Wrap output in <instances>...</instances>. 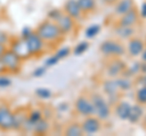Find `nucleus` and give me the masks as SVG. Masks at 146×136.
<instances>
[{
    "mask_svg": "<svg viewBox=\"0 0 146 136\" xmlns=\"http://www.w3.org/2000/svg\"><path fill=\"white\" fill-rule=\"evenodd\" d=\"M100 51L106 56H122L125 53V48L116 40H106L100 45Z\"/></svg>",
    "mask_w": 146,
    "mask_h": 136,
    "instance_id": "5",
    "label": "nucleus"
},
{
    "mask_svg": "<svg viewBox=\"0 0 146 136\" xmlns=\"http://www.w3.org/2000/svg\"><path fill=\"white\" fill-rule=\"evenodd\" d=\"M63 10H65L66 15L71 16L73 20H78L82 16V13H83L78 5V3H77V0H67Z\"/></svg>",
    "mask_w": 146,
    "mask_h": 136,
    "instance_id": "14",
    "label": "nucleus"
},
{
    "mask_svg": "<svg viewBox=\"0 0 146 136\" xmlns=\"http://www.w3.org/2000/svg\"><path fill=\"white\" fill-rule=\"evenodd\" d=\"M136 101L140 105H146V85H143L141 88L138 89L136 91Z\"/></svg>",
    "mask_w": 146,
    "mask_h": 136,
    "instance_id": "27",
    "label": "nucleus"
},
{
    "mask_svg": "<svg viewBox=\"0 0 146 136\" xmlns=\"http://www.w3.org/2000/svg\"><path fill=\"white\" fill-rule=\"evenodd\" d=\"M65 135L67 136H80L83 135V129L82 125L78 123H72L67 126V129L65 130Z\"/></svg>",
    "mask_w": 146,
    "mask_h": 136,
    "instance_id": "24",
    "label": "nucleus"
},
{
    "mask_svg": "<svg viewBox=\"0 0 146 136\" xmlns=\"http://www.w3.org/2000/svg\"><path fill=\"white\" fill-rule=\"evenodd\" d=\"M28 118V111L25 108H17L13 112V125H12V130L15 131H21L22 126H23L25 121Z\"/></svg>",
    "mask_w": 146,
    "mask_h": 136,
    "instance_id": "13",
    "label": "nucleus"
},
{
    "mask_svg": "<svg viewBox=\"0 0 146 136\" xmlns=\"http://www.w3.org/2000/svg\"><path fill=\"white\" fill-rule=\"evenodd\" d=\"M141 60H143V62H146V43H145V48H144V51L141 52Z\"/></svg>",
    "mask_w": 146,
    "mask_h": 136,
    "instance_id": "41",
    "label": "nucleus"
},
{
    "mask_svg": "<svg viewBox=\"0 0 146 136\" xmlns=\"http://www.w3.org/2000/svg\"><path fill=\"white\" fill-rule=\"evenodd\" d=\"M105 3H107V4H113V3H116L117 0H104Z\"/></svg>",
    "mask_w": 146,
    "mask_h": 136,
    "instance_id": "44",
    "label": "nucleus"
},
{
    "mask_svg": "<svg viewBox=\"0 0 146 136\" xmlns=\"http://www.w3.org/2000/svg\"><path fill=\"white\" fill-rule=\"evenodd\" d=\"M9 49H11L22 61L28 60L29 57H32L31 51L28 49V45L26 43V39L22 38V37L18 38V39H15V40H11L10 44H9Z\"/></svg>",
    "mask_w": 146,
    "mask_h": 136,
    "instance_id": "6",
    "label": "nucleus"
},
{
    "mask_svg": "<svg viewBox=\"0 0 146 136\" xmlns=\"http://www.w3.org/2000/svg\"><path fill=\"white\" fill-rule=\"evenodd\" d=\"M55 23L57 24L58 29L61 30L62 35L70 34L71 32L74 29V20H73L71 16L66 15V13H62V15L55 21Z\"/></svg>",
    "mask_w": 146,
    "mask_h": 136,
    "instance_id": "10",
    "label": "nucleus"
},
{
    "mask_svg": "<svg viewBox=\"0 0 146 136\" xmlns=\"http://www.w3.org/2000/svg\"><path fill=\"white\" fill-rule=\"evenodd\" d=\"M11 85V79L7 78L5 75H1L0 77V88H7Z\"/></svg>",
    "mask_w": 146,
    "mask_h": 136,
    "instance_id": "35",
    "label": "nucleus"
},
{
    "mask_svg": "<svg viewBox=\"0 0 146 136\" xmlns=\"http://www.w3.org/2000/svg\"><path fill=\"white\" fill-rule=\"evenodd\" d=\"M82 12H90L95 9V0H77Z\"/></svg>",
    "mask_w": 146,
    "mask_h": 136,
    "instance_id": "25",
    "label": "nucleus"
},
{
    "mask_svg": "<svg viewBox=\"0 0 146 136\" xmlns=\"http://www.w3.org/2000/svg\"><path fill=\"white\" fill-rule=\"evenodd\" d=\"M58 61H60V60H58V58H57L56 56L54 55V56L49 57L48 60L45 61V66H46V67H52V66H55V65H56V63H57Z\"/></svg>",
    "mask_w": 146,
    "mask_h": 136,
    "instance_id": "36",
    "label": "nucleus"
},
{
    "mask_svg": "<svg viewBox=\"0 0 146 136\" xmlns=\"http://www.w3.org/2000/svg\"><path fill=\"white\" fill-rule=\"evenodd\" d=\"M57 110L60 111V112H66V111L68 110V103H66V102L60 103V105H58V107H57Z\"/></svg>",
    "mask_w": 146,
    "mask_h": 136,
    "instance_id": "38",
    "label": "nucleus"
},
{
    "mask_svg": "<svg viewBox=\"0 0 146 136\" xmlns=\"http://www.w3.org/2000/svg\"><path fill=\"white\" fill-rule=\"evenodd\" d=\"M71 53V49L68 48V46H63L61 49H58L57 50V52L55 53V56H56L58 60H62V58H66L68 57V55Z\"/></svg>",
    "mask_w": 146,
    "mask_h": 136,
    "instance_id": "31",
    "label": "nucleus"
},
{
    "mask_svg": "<svg viewBox=\"0 0 146 136\" xmlns=\"http://www.w3.org/2000/svg\"><path fill=\"white\" fill-rule=\"evenodd\" d=\"M50 129V124L46 119L42 118L40 120H38L36 123L34 124V129H33V133L36 135H45L48 134V131Z\"/></svg>",
    "mask_w": 146,
    "mask_h": 136,
    "instance_id": "21",
    "label": "nucleus"
},
{
    "mask_svg": "<svg viewBox=\"0 0 146 136\" xmlns=\"http://www.w3.org/2000/svg\"><path fill=\"white\" fill-rule=\"evenodd\" d=\"M140 72L143 74H146V62H143L140 66Z\"/></svg>",
    "mask_w": 146,
    "mask_h": 136,
    "instance_id": "40",
    "label": "nucleus"
},
{
    "mask_svg": "<svg viewBox=\"0 0 146 136\" xmlns=\"http://www.w3.org/2000/svg\"><path fill=\"white\" fill-rule=\"evenodd\" d=\"M32 32H33V30H32V29L29 28V27H25V28L22 29L21 37H22V38H27V37H28V35L32 33Z\"/></svg>",
    "mask_w": 146,
    "mask_h": 136,
    "instance_id": "37",
    "label": "nucleus"
},
{
    "mask_svg": "<svg viewBox=\"0 0 146 136\" xmlns=\"http://www.w3.org/2000/svg\"><path fill=\"white\" fill-rule=\"evenodd\" d=\"M82 129H83V134L86 135H94L101 128V123L98 117H93V116H88L85 117V119L83 120V123L80 124Z\"/></svg>",
    "mask_w": 146,
    "mask_h": 136,
    "instance_id": "9",
    "label": "nucleus"
},
{
    "mask_svg": "<svg viewBox=\"0 0 146 136\" xmlns=\"http://www.w3.org/2000/svg\"><path fill=\"white\" fill-rule=\"evenodd\" d=\"M116 83H117V86L119 89V91H129V90L133 88V81L130 80V78L128 77H118L116 79Z\"/></svg>",
    "mask_w": 146,
    "mask_h": 136,
    "instance_id": "22",
    "label": "nucleus"
},
{
    "mask_svg": "<svg viewBox=\"0 0 146 136\" xmlns=\"http://www.w3.org/2000/svg\"><path fill=\"white\" fill-rule=\"evenodd\" d=\"M144 48H145V43L143 42L141 39L139 38H135V37H131L128 42V52H129L130 56H140L141 52L144 51Z\"/></svg>",
    "mask_w": 146,
    "mask_h": 136,
    "instance_id": "12",
    "label": "nucleus"
},
{
    "mask_svg": "<svg viewBox=\"0 0 146 136\" xmlns=\"http://www.w3.org/2000/svg\"><path fill=\"white\" fill-rule=\"evenodd\" d=\"M45 72H46V66H43V67H38L36 69H34V72L32 74H33V77H35V78H40V77H44Z\"/></svg>",
    "mask_w": 146,
    "mask_h": 136,
    "instance_id": "34",
    "label": "nucleus"
},
{
    "mask_svg": "<svg viewBox=\"0 0 146 136\" xmlns=\"http://www.w3.org/2000/svg\"><path fill=\"white\" fill-rule=\"evenodd\" d=\"M4 67H5L6 73H17L21 69V65H22V60L18 57L11 49H6L3 52V55L0 56Z\"/></svg>",
    "mask_w": 146,
    "mask_h": 136,
    "instance_id": "3",
    "label": "nucleus"
},
{
    "mask_svg": "<svg viewBox=\"0 0 146 136\" xmlns=\"http://www.w3.org/2000/svg\"><path fill=\"white\" fill-rule=\"evenodd\" d=\"M90 101L94 106L95 116H96L100 120H106L111 116V107L110 103L105 100L100 94H93L90 96Z\"/></svg>",
    "mask_w": 146,
    "mask_h": 136,
    "instance_id": "2",
    "label": "nucleus"
},
{
    "mask_svg": "<svg viewBox=\"0 0 146 136\" xmlns=\"http://www.w3.org/2000/svg\"><path fill=\"white\" fill-rule=\"evenodd\" d=\"M62 13H63V11L58 10V9H52V10L48 13V17H49L50 21H54V22H55V21L58 18V17L62 15Z\"/></svg>",
    "mask_w": 146,
    "mask_h": 136,
    "instance_id": "32",
    "label": "nucleus"
},
{
    "mask_svg": "<svg viewBox=\"0 0 146 136\" xmlns=\"http://www.w3.org/2000/svg\"><path fill=\"white\" fill-rule=\"evenodd\" d=\"M13 125V112L7 105H0V130L10 131Z\"/></svg>",
    "mask_w": 146,
    "mask_h": 136,
    "instance_id": "7",
    "label": "nucleus"
},
{
    "mask_svg": "<svg viewBox=\"0 0 146 136\" xmlns=\"http://www.w3.org/2000/svg\"><path fill=\"white\" fill-rule=\"evenodd\" d=\"M35 32L46 44L57 43L62 37V33L58 29L57 24L54 21H50V20L44 21L43 23H40Z\"/></svg>",
    "mask_w": 146,
    "mask_h": 136,
    "instance_id": "1",
    "label": "nucleus"
},
{
    "mask_svg": "<svg viewBox=\"0 0 146 136\" xmlns=\"http://www.w3.org/2000/svg\"><path fill=\"white\" fill-rule=\"evenodd\" d=\"M143 118H144V124L146 125V114H144V117H143Z\"/></svg>",
    "mask_w": 146,
    "mask_h": 136,
    "instance_id": "45",
    "label": "nucleus"
},
{
    "mask_svg": "<svg viewBox=\"0 0 146 136\" xmlns=\"http://www.w3.org/2000/svg\"><path fill=\"white\" fill-rule=\"evenodd\" d=\"M35 95L38 96L39 98H43V100H48L51 97V91L49 89H45V88H40V89H36L35 90Z\"/></svg>",
    "mask_w": 146,
    "mask_h": 136,
    "instance_id": "30",
    "label": "nucleus"
},
{
    "mask_svg": "<svg viewBox=\"0 0 146 136\" xmlns=\"http://www.w3.org/2000/svg\"><path fill=\"white\" fill-rule=\"evenodd\" d=\"M143 117H144V108L140 106V103H135V105L130 106V111L127 120L131 124H136L143 119Z\"/></svg>",
    "mask_w": 146,
    "mask_h": 136,
    "instance_id": "16",
    "label": "nucleus"
},
{
    "mask_svg": "<svg viewBox=\"0 0 146 136\" xmlns=\"http://www.w3.org/2000/svg\"><path fill=\"white\" fill-rule=\"evenodd\" d=\"M25 39H26L27 45H28V49H29L32 56H39L40 53L44 52L45 44L46 43L39 37L36 32H32L28 37Z\"/></svg>",
    "mask_w": 146,
    "mask_h": 136,
    "instance_id": "4",
    "label": "nucleus"
},
{
    "mask_svg": "<svg viewBox=\"0 0 146 136\" xmlns=\"http://www.w3.org/2000/svg\"><path fill=\"white\" fill-rule=\"evenodd\" d=\"M43 118V113L39 110H31L28 111V119L32 121V123H36L38 120H40Z\"/></svg>",
    "mask_w": 146,
    "mask_h": 136,
    "instance_id": "29",
    "label": "nucleus"
},
{
    "mask_svg": "<svg viewBox=\"0 0 146 136\" xmlns=\"http://www.w3.org/2000/svg\"><path fill=\"white\" fill-rule=\"evenodd\" d=\"M115 33L118 38L121 39H130L131 37H134L135 29L131 26H122L118 24L115 28Z\"/></svg>",
    "mask_w": 146,
    "mask_h": 136,
    "instance_id": "18",
    "label": "nucleus"
},
{
    "mask_svg": "<svg viewBox=\"0 0 146 136\" xmlns=\"http://www.w3.org/2000/svg\"><path fill=\"white\" fill-rule=\"evenodd\" d=\"M101 30V26L100 24H91L85 29V37L88 39H93L100 33Z\"/></svg>",
    "mask_w": 146,
    "mask_h": 136,
    "instance_id": "26",
    "label": "nucleus"
},
{
    "mask_svg": "<svg viewBox=\"0 0 146 136\" xmlns=\"http://www.w3.org/2000/svg\"><path fill=\"white\" fill-rule=\"evenodd\" d=\"M74 108L78 114L88 117V116H95V110L94 106L91 103L90 98L85 97V96H80L74 102Z\"/></svg>",
    "mask_w": 146,
    "mask_h": 136,
    "instance_id": "8",
    "label": "nucleus"
},
{
    "mask_svg": "<svg viewBox=\"0 0 146 136\" xmlns=\"http://www.w3.org/2000/svg\"><path fill=\"white\" fill-rule=\"evenodd\" d=\"M116 116L119 118L121 120H127L128 119V114H129V111H130V103L127 102V101H118L116 103Z\"/></svg>",
    "mask_w": 146,
    "mask_h": 136,
    "instance_id": "17",
    "label": "nucleus"
},
{
    "mask_svg": "<svg viewBox=\"0 0 146 136\" xmlns=\"http://www.w3.org/2000/svg\"><path fill=\"white\" fill-rule=\"evenodd\" d=\"M138 21H139V12L133 7L131 10H129L128 12H125L124 15H122V16H121L118 24H122V26H131V27H134Z\"/></svg>",
    "mask_w": 146,
    "mask_h": 136,
    "instance_id": "15",
    "label": "nucleus"
},
{
    "mask_svg": "<svg viewBox=\"0 0 146 136\" xmlns=\"http://www.w3.org/2000/svg\"><path fill=\"white\" fill-rule=\"evenodd\" d=\"M139 81H140V83L143 84V85H146V74H144L143 77H140V78H139Z\"/></svg>",
    "mask_w": 146,
    "mask_h": 136,
    "instance_id": "42",
    "label": "nucleus"
},
{
    "mask_svg": "<svg viewBox=\"0 0 146 136\" xmlns=\"http://www.w3.org/2000/svg\"><path fill=\"white\" fill-rule=\"evenodd\" d=\"M140 16L143 18H146V3H144L141 5V9H140Z\"/></svg>",
    "mask_w": 146,
    "mask_h": 136,
    "instance_id": "39",
    "label": "nucleus"
},
{
    "mask_svg": "<svg viewBox=\"0 0 146 136\" xmlns=\"http://www.w3.org/2000/svg\"><path fill=\"white\" fill-rule=\"evenodd\" d=\"M88 49H89V43L88 42H80L74 49H73V53H74L76 56H80V55H83Z\"/></svg>",
    "mask_w": 146,
    "mask_h": 136,
    "instance_id": "28",
    "label": "nucleus"
},
{
    "mask_svg": "<svg viewBox=\"0 0 146 136\" xmlns=\"http://www.w3.org/2000/svg\"><path fill=\"white\" fill-rule=\"evenodd\" d=\"M125 63L119 58H113L107 66V75L110 78H117L125 69Z\"/></svg>",
    "mask_w": 146,
    "mask_h": 136,
    "instance_id": "11",
    "label": "nucleus"
},
{
    "mask_svg": "<svg viewBox=\"0 0 146 136\" xmlns=\"http://www.w3.org/2000/svg\"><path fill=\"white\" fill-rule=\"evenodd\" d=\"M102 90H104V92L107 95H115V94H118L119 92V89H118L117 86V83H116V79H107V80H105L104 83H102Z\"/></svg>",
    "mask_w": 146,
    "mask_h": 136,
    "instance_id": "20",
    "label": "nucleus"
},
{
    "mask_svg": "<svg viewBox=\"0 0 146 136\" xmlns=\"http://www.w3.org/2000/svg\"><path fill=\"white\" fill-rule=\"evenodd\" d=\"M140 66H141V62H134V63H131L129 67H125V69L123 71L122 75L128 77V78L135 77L136 74L140 73Z\"/></svg>",
    "mask_w": 146,
    "mask_h": 136,
    "instance_id": "23",
    "label": "nucleus"
},
{
    "mask_svg": "<svg viewBox=\"0 0 146 136\" xmlns=\"http://www.w3.org/2000/svg\"><path fill=\"white\" fill-rule=\"evenodd\" d=\"M6 49H7V46H6V45H1V44H0V56L3 55V52L5 51Z\"/></svg>",
    "mask_w": 146,
    "mask_h": 136,
    "instance_id": "43",
    "label": "nucleus"
},
{
    "mask_svg": "<svg viewBox=\"0 0 146 136\" xmlns=\"http://www.w3.org/2000/svg\"><path fill=\"white\" fill-rule=\"evenodd\" d=\"M10 42H11V39H10V37H9V34L5 33V32H1V30H0V44L9 46Z\"/></svg>",
    "mask_w": 146,
    "mask_h": 136,
    "instance_id": "33",
    "label": "nucleus"
},
{
    "mask_svg": "<svg viewBox=\"0 0 146 136\" xmlns=\"http://www.w3.org/2000/svg\"><path fill=\"white\" fill-rule=\"evenodd\" d=\"M134 7V1L133 0H119V1L117 3V5L115 7V12L117 15H124L125 12H128L129 10Z\"/></svg>",
    "mask_w": 146,
    "mask_h": 136,
    "instance_id": "19",
    "label": "nucleus"
}]
</instances>
